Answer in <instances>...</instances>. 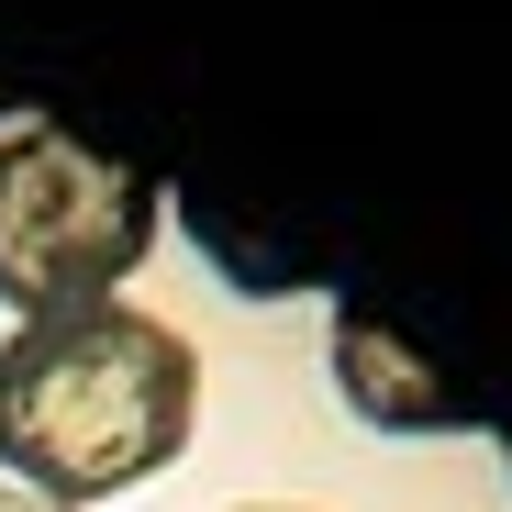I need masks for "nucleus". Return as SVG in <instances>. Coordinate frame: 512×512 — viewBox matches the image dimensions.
Segmentation results:
<instances>
[{"instance_id":"f257e3e1","label":"nucleus","mask_w":512,"mask_h":512,"mask_svg":"<svg viewBox=\"0 0 512 512\" xmlns=\"http://www.w3.org/2000/svg\"><path fill=\"white\" fill-rule=\"evenodd\" d=\"M190 435H201V346L134 290L0 334V479L12 490L101 512L167 479Z\"/></svg>"},{"instance_id":"f03ea898","label":"nucleus","mask_w":512,"mask_h":512,"mask_svg":"<svg viewBox=\"0 0 512 512\" xmlns=\"http://www.w3.org/2000/svg\"><path fill=\"white\" fill-rule=\"evenodd\" d=\"M156 256V179L56 123L0 112V312H90Z\"/></svg>"},{"instance_id":"7ed1b4c3","label":"nucleus","mask_w":512,"mask_h":512,"mask_svg":"<svg viewBox=\"0 0 512 512\" xmlns=\"http://www.w3.org/2000/svg\"><path fill=\"white\" fill-rule=\"evenodd\" d=\"M323 379H334V401H346L368 435H468V401L423 368L390 323H368L357 301L323 312Z\"/></svg>"},{"instance_id":"20e7f679","label":"nucleus","mask_w":512,"mask_h":512,"mask_svg":"<svg viewBox=\"0 0 512 512\" xmlns=\"http://www.w3.org/2000/svg\"><path fill=\"white\" fill-rule=\"evenodd\" d=\"M0 512H67V501H34V490H12V479H0Z\"/></svg>"},{"instance_id":"39448f33","label":"nucleus","mask_w":512,"mask_h":512,"mask_svg":"<svg viewBox=\"0 0 512 512\" xmlns=\"http://www.w3.org/2000/svg\"><path fill=\"white\" fill-rule=\"evenodd\" d=\"M245 512H301V501H245Z\"/></svg>"}]
</instances>
